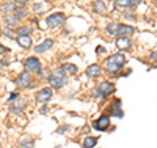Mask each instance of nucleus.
Returning a JSON list of instances; mask_svg holds the SVG:
<instances>
[{"mask_svg":"<svg viewBox=\"0 0 157 148\" xmlns=\"http://www.w3.org/2000/svg\"><path fill=\"white\" fill-rule=\"evenodd\" d=\"M3 68H4V62H2V60H0V71H2Z\"/></svg>","mask_w":157,"mask_h":148,"instance_id":"nucleus-34","label":"nucleus"},{"mask_svg":"<svg viewBox=\"0 0 157 148\" xmlns=\"http://www.w3.org/2000/svg\"><path fill=\"white\" fill-rule=\"evenodd\" d=\"M141 2V0H130V3H132V4H139Z\"/></svg>","mask_w":157,"mask_h":148,"instance_id":"nucleus-33","label":"nucleus"},{"mask_svg":"<svg viewBox=\"0 0 157 148\" xmlns=\"http://www.w3.org/2000/svg\"><path fill=\"white\" fill-rule=\"evenodd\" d=\"M13 12H14V14H16L18 18H24L28 14V11H26L25 7H16Z\"/></svg>","mask_w":157,"mask_h":148,"instance_id":"nucleus-22","label":"nucleus"},{"mask_svg":"<svg viewBox=\"0 0 157 148\" xmlns=\"http://www.w3.org/2000/svg\"><path fill=\"white\" fill-rule=\"evenodd\" d=\"M17 43L24 49H30L32 47V38L29 36H18Z\"/></svg>","mask_w":157,"mask_h":148,"instance_id":"nucleus-15","label":"nucleus"},{"mask_svg":"<svg viewBox=\"0 0 157 148\" xmlns=\"http://www.w3.org/2000/svg\"><path fill=\"white\" fill-rule=\"evenodd\" d=\"M96 144H97V138L88 136V138H85L84 143H82V147H84V148H93Z\"/></svg>","mask_w":157,"mask_h":148,"instance_id":"nucleus-20","label":"nucleus"},{"mask_svg":"<svg viewBox=\"0 0 157 148\" xmlns=\"http://www.w3.org/2000/svg\"><path fill=\"white\" fill-rule=\"evenodd\" d=\"M63 70H64L66 73H68V75H73V73L77 72V67L75 64H72V63H66V64L63 66Z\"/></svg>","mask_w":157,"mask_h":148,"instance_id":"nucleus-21","label":"nucleus"},{"mask_svg":"<svg viewBox=\"0 0 157 148\" xmlns=\"http://www.w3.org/2000/svg\"><path fill=\"white\" fill-rule=\"evenodd\" d=\"M4 51H8V49H7V47H4L3 45H0V54L4 53Z\"/></svg>","mask_w":157,"mask_h":148,"instance_id":"nucleus-32","label":"nucleus"},{"mask_svg":"<svg viewBox=\"0 0 157 148\" xmlns=\"http://www.w3.org/2000/svg\"><path fill=\"white\" fill-rule=\"evenodd\" d=\"M64 20H66V16L59 12V13H54L51 16H48L46 18V24H47V26H50V28H56L59 25H62V24L64 22Z\"/></svg>","mask_w":157,"mask_h":148,"instance_id":"nucleus-4","label":"nucleus"},{"mask_svg":"<svg viewBox=\"0 0 157 148\" xmlns=\"http://www.w3.org/2000/svg\"><path fill=\"white\" fill-rule=\"evenodd\" d=\"M118 28H119V24L118 22H110L106 26V30L110 36H118Z\"/></svg>","mask_w":157,"mask_h":148,"instance_id":"nucleus-19","label":"nucleus"},{"mask_svg":"<svg viewBox=\"0 0 157 148\" xmlns=\"http://www.w3.org/2000/svg\"><path fill=\"white\" fill-rule=\"evenodd\" d=\"M115 3L119 7H127L130 4V0H115Z\"/></svg>","mask_w":157,"mask_h":148,"instance_id":"nucleus-25","label":"nucleus"},{"mask_svg":"<svg viewBox=\"0 0 157 148\" xmlns=\"http://www.w3.org/2000/svg\"><path fill=\"white\" fill-rule=\"evenodd\" d=\"M134 32L135 28L126 25V24H119V28H118V36L119 37H126L127 34H134Z\"/></svg>","mask_w":157,"mask_h":148,"instance_id":"nucleus-11","label":"nucleus"},{"mask_svg":"<svg viewBox=\"0 0 157 148\" xmlns=\"http://www.w3.org/2000/svg\"><path fill=\"white\" fill-rule=\"evenodd\" d=\"M48 81H50L51 85L55 87V88L64 87L67 84V81H68V77H67L66 71L63 70V67L55 68V70L51 72V75L48 76Z\"/></svg>","mask_w":157,"mask_h":148,"instance_id":"nucleus-2","label":"nucleus"},{"mask_svg":"<svg viewBox=\"0 0 157 148\" xmlns=\"http://www.w3.org/2000/svg\"><path fill=\"white\" fill-rule=\"evenodd\" d=\"M24 109H25V100H17L9 107V110H11V113H13V114H20Z\"/></svg>","mask_w":157,"mask_h":148,"instance_id":"nucleus-12","label":"nucleus"},{"mask_svg":"<svg viewBox=\"0 0 157 148\" xmlns=\"http://www.w3.org/2000/svg\"><path fill=\"white\" fill-rule=\"evenodd\" d=\"M18 21H20V18H18L14 13H9V14H7L6 18H4V22H6V25H8L9 28L16 26Z\"/></svg>","mask_w":157,"mask_h":148,"instance_id":"nucleus-16","label":"nucleus"},{"mask_svg":"<svg viewBox=\"0 0 157 148\" xmlns=\"http://www.w3.org/2000/svg\"><path fill=\"white\" fill-rule=\"evenodd\" d=\"M67 130H70V126H67V125H64V126H62L60 129H58L55 132L56 134H64V132L67 131Z\"/></svg>","mask_w":157,"mask_h":148,"instance_id":"nucleus-26","label":"nucleus"},{"mask_svg":"<svg viewBox=\"0 0 157 148\" xmlns=\"http://www.w3.org/2000/svg\"><path fill=\"white\" fill-rule=\"evenodd\" d=\"M28 0H13L14 4H20V6H24V4H26Z\"/></svg>","mask_w":157,"mask_h":148,"instance_id":"nucleus-28","label":"nucleus"},{"mask_svg":"<svg viewBox=\"0 0 157 148\" xmlns=\"http://www.w3.org/2000/svg\"><path fill=\"white\" fill-rule=\"evenodd\" d=\"M16 33L18 36H29V34L32 33V28L30 26H21V28L17 29Z\"/></svg>","mask_w":157,"mask_h":148,"instance_id":"nucleus-24","label":"nucleus"},{"mask_svg":"<svg viewBox=\"0 0 157 148\" xmlns=\"http://www.w3.org/2000/svg\"><path fill=\"white\" fill-rule=\"evenodd\" d=\"M101 71H102V68L100 64H92L86 68V76L88 77H96V76L100 75Z\"/></svg>","mask_w":157,"mask_h":148,"instance_id":"nucleus-13","label":"nucleus"},{"mask_svg":"<svg viewBox=\"0 0 157 148\" xmlns=\"http://www.w3.org/2000/svg\"><path fill=\"white\" fill-rule=\"evenodd\" d=\"M96 51H97V53H106V49L102 47V46H98V47L96 49Z\"/></svg>","mask_w":157,"mask_h":148,"instance_id":"nucleus-30","label":"nucleus"},{"mask_svg":"<svg viewBox=\"0 0 157 148\" xmlns=\"http://www.w3.org/2000/svg\"><path fill=\"white\" fill-rule=\"evenodd\" d=\"M110 125V118L107 115H101L97 121L93 122V127L98 131H105Z\"/></svg>","mask_w":157,"mask_h":148,"instance_id":"nucleus-7","label":"nucleus"},{"mask_svg":"<svg viewBox=\"0 0 157 148\" xmlns=\"http://www.w3.org/2000/svg\"><path fill=\"white\" fill-rule=\"evenodd\" d=\"M124 62H126V58H124L123 54H114V55H111L110 58L106 59L104 64H105L106 71L109 73H111V75H114V73H117L122 67H123Z\"/></svg>","mask_w":157,"mask_h":148,"instance_id":"nucleus-1","label":"nucleus"},{"mask_svg":"<svg viewBox=\"0 0 157 148\" xmlns=\"http://www.w3.org/2000/svg\"><path fill=\"white\" fill-rule=\"evenodd\" d=\"M149 58L152 59V60H157V51H153V53H151Z\"/></svg>","mask_w":157,"mask_h":148,"instance_id":"nucleus-29","label":"nucleus"},{"mask_svg":"<svg viewBox=\"0 0 157 148\" xmlns=\"http://www.w3.org/2000/svg\"><path fill=\"white\" fill-rule=\"evenodd\" d=\"M24 66H25L26 70L32 71V72H39L41 71V62H39V59H37L36 56L28 58L24 62Z\"/></svg>","mask_w":157,"mask_h":148,"instance_id":"nucleus-6","label":"nucleus"},{"mask_svg":"<svg viewBox=\"0 0 157 148\" xmlns=\"http://www.w3.org/2000/svg\"><path fill=\"white\" fill-rule=\"evenodd\" d=\"M18 144L24 148H34V140L30 136H21L18 139Z\"/></svg>","mask_w":157,"mask_h":148,"instance_id":"nucleus-17","label":"nucleus"},{"mask_svg":"<svg viewBox=\"0 0 157 148\" xmlns=\"http://www.w3.org/2000/svg\"><path fill=\"white\" fill-rule=\"evenodd\" d=\"M16 83H17V87H20V88L28 87L29 84L32 83V76H30V73H29V72H22V73H20L18 77H17V80H16Z\"/></svg>","mask_w":157,"mask_h":148,"instance_id":"nucleus-8","label":"nucleus"},{"mask_svg":"<svg viewBox=\"0 0 157 148\" xmlns=\"http://www.w3.org/2000/svg\"><path fill=\"white\" fill-rule=\"evenodd\" d=\"M115 45L119 50H127V49L131 47L132 42L128 37H118L117 41H115Z\"/></svg>","mask_w":157,"mask_h":148,"instance_id":"nucleus-9","label":"nucleus"},{"mask_svg":"<svg viewBox=\"0 0 157 148\" xmlns=\"http://www.w3.org/2000/svg\"><path fill=\"white\" fill-rule=\"evenodd\" d=\"M115 91V87L114 84L110 83V81H102L101 84H98V85L94 88V89L92 91V95L96 96V97H101V98H105L113 93Z\"/></svg>","mask_w":157,"mask_h":148,"instance_id":"nucleus-3","label":"nucleus"},{"mask_svg":"<svg viewBox=\"0 0 157 148\" xmlns=\"http://www.w3.org/2000/svg\"><path fill=\"white\" fill-rule=\"evenodd\" d=\"M121 105H122L121 100H114V103H113V110H111V115L113 117H117V118L123 117V111L121 110Z\"/></svg>","mask_w":157,"mask_h":148,"instance_id":"nucleus-14","label":"nucleus"},{"mask_svg":"<svg viewBox=\"0 0 157 148\" xmlns=\"http://www.w3.org/2000/svg\"><path fill=\"white\" fill-rule=\"evenodd\" d=\"M51 96H52V89H51L50 87H45V88H42L41 91L37 92L36 100L39 103H43V102H47L48 100H50Z\"/></svg>","mask_w":157,"mask_h":148,"instance_id":"nucleus-5","label":"nucleus"},{"mask_svg":"<svg viewBox=\"0 0 157 148\" xmlns=\"http://www.w3.org/2000/svg\"><path fill=\"white\" fill-rule=\"evenodd\" d=\"M54 45V41L52 39H46V41H43L41 45H38L34 47V51H36L37 54H42V53H45L47 50H50V49Z\"/></svg>","mask_w":157,"mask_h":148,"instance_id":"nucleus-10","label":"nucleus"},{"mask_svg":"<svg viewBox=\"0 0 157 148\" xmlns=\"http://www.w3.org/2000/svg\"><path fill=\"white\" fill-rule=\"evenodd\" d=\"M17 97H18V95H17V93H12V95H11V97L8 98V101H12V100H14V98H17Z\"/></svg>","mask_w":157,"mask_h":148,"instance_id":"nucleus-31","label":"nucleus"},{"mask_svg":"<svg viewBox=\"0 0 157 148\" xmlns=\"http://www.w3.org/2000/svg\"><path fill=\"white\" fill-rule=\"evenodd\" d=\"M14 8H16V4L14 3H6V4H3V6L0 7V11L4 12V13H8L11 11H14Z\"/></svg>","mask_w":157,"mask_h":148,"instance_id":"nucleus-23","label":"nucleus"},{"mask_svg":"<svg viewBox=\"0 0 157 148\" xmlns=\"http://www.w3.org/2000/svg\"><path fill=\"white\" fill-rule=\"evenodd\" d=\"M93 11L96 13H104L106 11V4L104 0H96L93 3Z\"/></svg>","mask_w":157,"mask_h":148,"instance_id":"nucleus-18","label":"nucleus"},{"mask_svg":"<svg viewBox=\"0 0 157 148\" xmlns=\"http://www.w3.org/2000/svg\"><path fill=\"white\" fill-rule=\"evenodd\" d=\"M12 30H9V29H4V36H7V37H9V38H13V36H12Z\"/></svg>","mask_w":157,"mask_h":148,"instance_id":"nucleus-27","label":"nucleus"}]
</instances>
